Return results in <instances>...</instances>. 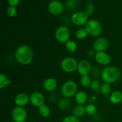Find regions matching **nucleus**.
<instances>
[{"mask_svg":"<svg viewBox=\"0 0 122 122\" xmlns=\"http://www.w3.org/2000/svg\"><path fill=\"white\" fill-rule=\"evenodd\" d=\"M80 82H81V85L83 86H87L91 84V79L88 75H84L81 77V79H80Z\"/></svg>","mask_w":122,"mask_h":122,"instance_id":"nucleus-23","label":"nucleus"},{"mask_svg":"<svg viewBox=\"0 0 122 122\" xmlns=\"http://www.w3.org/2000/svg\"><path fill=\"white\" fill-rule=\"evenodd\" d=\"M77 90V85L73 81H69L66 82L62 85L61 91L64 96L71 97L76 93Z\"/></svg>","mask_w":122,"mask_h":122,"instance_id":"nucleus-5","label":"nucleus"},{"mask_svg":"<svg viewBox=\"0 0 122 122\" xmlns=\"http://www.w3.org/2000/svg\"><path fill=\"white\" fill-rule=\"evenodd\" d=\"M33 51L30 46L27 45H22L17 48L15 52V57L17 60L24 64H29L33 58Z\"/></svg>","mask_w":122,"mask_h":122,"instance_id":"nucleus-1","label":"nucleus"},{"mask_svg":"<svg viewBox=\"0 0 122 122\" xmlns=\"http://www.w3.org/2000/svg\"><path fill=\"white\" fill-rule=\"evenodd\" d=\"M91 88L94 90H97L100 87V83L98 81L95 80V81H92L91 83Z\"/></svg>","mask_w":122,"mask_h":122,"instance_id":"nucleus-29","label":"nucleus"},{"mask_svg":"<svg viewBox=\"0 0 122 122\" xmlns=\"http://www.w3.org/2000/svg\"><path fill=\"white\" fill-rule=\"evenodd\" d=\"M69 101H67V100H65V99H63V100H61V101L59 102V107L61 108H65L69 106Z\"/></svg>","mask_w":122,"mask_h":122,"instance_id":"nucleus-28","label":"nucleus"},{"mask_svg":"<svg viewBox=\"0 0 122 122\" xmlns=\"http://www.w3.org/2000/svg\"><path fill=\"white\" fill-rule=\"evenodd\" d=\"M108 41L104 37H100L95 39L94 42V47L96 51H102L106 50L108 46Z\"/></svg>","mask_w":122,"mask_h":122,"instance_id":"nucleus-9","label":"nucleus"},{"mask_svg":"<svg viewBox=\"0 0 122 122\" xmlns=\"http://www.w3.org/2000/svg\"><path fill=\"white\" fill-rule=\"evenodd\" d=\"M86 108V112L89 115H92L96 112V107L94 104H88L87 105Z\"/></svg>","mask_w":122,"mask_h":122,"instance_id":"nucleus-25","label":"nucleus"},{"mask_svg":"<svg viewBox=\"0 0 122 122\" xmlns=\"http://www.w3.org/2000/svg\"><path fill=\"white\" fill-rule=\"evenodd\" d=\"M56 38L58 41L64 42L67 41L69 39L70 36V32L68 28L66 26H60L57 29L55 33Z\"/></svg>","mask_w":122,"mask_h":122,"instance_id":"nucleus-7","label":"nucleus"},{"mask_svg":"<svg viewBox=\"0 0 122 122\" xmlns=\"http://www.w3.org/2000/svg\"><path fill=\"white\" fill-rule=\"evenodd\" d=\"M50 11L53 14H58L63 10V5L59 1H52L48 5Z\"/></svg>","mask_w":122,"mask_h":122,"instance_id":"nucleus-11","label":"nucleus"},{"mask_svg":"<svg viewBox=\"0 0 122 122\" xmlns=\"http://www.w3.org/2000/svg\"><path fill=\"white\" fill-rule=\"evenodd\" d=\"M88 32L85 28H79L76 30V36L79 39H83L85 38L88 35Z\"/></svg>","mask_w":122,"mask_h":122,"instance_id":"nucleus-20","label":"nucleus"},{"mask_svg":"<svg viewBox=\"0 0 122 122\" xmlns=\"http://www.w3.org/2000/svg\"><path fill=\"white\" fill-rule=\"evenodd\" d=\"M30 100L33 105L40 107L42 105L44 104L45 98H44V95L41 93L35 92L31 94L30 96Z\"/></svg>","mask_w":122,"mask_h":122,"instance_id":"nucleus-12","label":"nucleus"},{"mask_svg":"<svg viewBox=\"0 0 122 122\" xmlns=\"http://www.w3.org/2000/svg\"><path fill=\"white\" fill-rule=\"evenodd\" d=\"M110 100L113 103L117 104L122 100V93L119 91H114L110 95Z\"/></svg>","mask_w":122,"mask_h":122,"instance_id":"nucleus-16","label":"nucleus"},{"mask_svg":"<svg viewBox=\"0 0 122 122\" xmlns=\"http://www.w3.org/2000/svg\"><path fill=\"white\" fill-rule=\"evenodd\" d=\"M66 46L67 49L70 51H74L76 50L77 48V45L75 41L72 40H69L67 41L66 42Z\"/></svg>","mask_w":122,"mask_h":122,"instance_id":"nucleus-22","label":"nucleus"},{"mask_svg":"<svg viewBox=\"0 0 122 122\" xmlns=\"http://www.w3.org/2000/svg\"><path fill=\"white\" fill-rule=\"evenodd\" d=\"M11 81L7 78L4 74H0V88H2L7 85H10Z\"/></svg>","mask_w":122,"mask_h":122,"instance_id":"nucleus-21","label":"nucleus"},{"mask_svg":"<svg viewBox=\"0 0 122 122\" xmlns=\"http://www.w3.org/2000/svg\"><path fill=\"white\" fill-rule=\"evenodd\" d=\"M101 76L106 83H112L119 79L120 76V71L116 67L108 66L104 68Z\"/></svg>","mask_w":122,"mask_h":122,"instance_id":"nucleus-2","label":"nucleus"},{"mask_svg":"<svg viewBox=\"0 0 122 122\" xmlns=\"http://www.w3.org/2000/svg\"><path fill=\"white\" fill-rule=\"evenodd\" d=\"M85 29L88 33L93 36H97L102 31L101 23L95 19H91L86 23Z\"/></svg>","mask_w":122,"mask_h":122,"instance_id":"nucleus-3","label":"nucleus"},{"mask_svg":"<svg viewBox=\"0 0 122 122\" xmlns=\"http://www.w3.org/2000/svg\"><path fill=\"white\" fill-rule=\"evenodd\" d=\"M7 12L8 15H10V16H14L16 14L17 9L14 6L10 5L7 8Z\"/></svg>","mask_w":122,"mask_h":122,"instance_id":"nucleus-26","label":"nucleus"},{"mask_svg":"<svg viewBox=\"0 0 122 122\" xmlns=\"http://www.w3.org/2000/svg\"><path fill=\"white\" fill-rule=\"evenodd\" d=\"M94 5H93L92 4L88 3L86 5V13H88V14H90V13H92V12L94 11Z\"/></svg>","mask_w":122,"mask_h":122,"instance_id":"nucleus-30","label":"nucleus"},{"mask_svg":"<svg viewBox=\"0 0 122 122\" xmlns=\"http://www.w3.org/2000/svg\"><path fill=\"white\" fill-rule=\"evenodd\" d=\"M15 103L19 106H23L26 104L29 101V97L27 94L21 93L19 94L15 97Z\"/></svg>","mask_w":122,"mask_h":122,"instance_id":"nucleus-14","label":"nucleus"},{"mask_svg":"<svg viewBox=\"0 0 122 122\" xmlns=\"http://www.w3.org/2000/svg\"><path fill=\"white\" fill-rule=\"evenodd\" d=\"M77 62L75 58L72 57H66L61 62L60 66L64 71L71 72L77 67Z\"/></svg>","mask_w":122,"mask_h":122,"instance_id":"nucleus-4","label":"nucleus"},{"mask_svg":"<svg viewBox=\"0 0 122 122\" xmlns=\"http://www.w3.org/2000/svg\"><path fill=\"white\" fill-rule=\"evenodd\" d=\"M57 81L54 78H48L44 82V86L47 91H52L57 86Z\"/></svg>","mask_w":122,"mask_h":122,"instance_id":"nucleus-15","label":"nucleus"},{"mask_svg":"<svg viewBox=\"0 0 122 122\" xmlns=\"http://www.w3.org/2000/svg\"><path fill=\"white\" fill-rule=\"evenodd\" d=\"M87 99V95L85 92L79 91L76 94L75 97L76 101L79 104H83L86 102Z\"/></svg>","mask_w":122,"mask_h":122,"instance_id":"nucleus-17","label":"nucleus"},{"mask_svg":"<svg viewBox=\"0 0 122 122\" xmlns=\"http://www.w3.org/2000/svg\"><path fill=\"white\" fill-rule=\"evenodd\" d=\"M63 122H80L76 116H69L64 118Z\"/></svg>","mask_w":122,"mask_h":122,"instance_id":"nucleus-27","label":"nucleus"},{"mask_svg":"<svg viewBox=\"0 0 122 122\" xmlns=\"http://www.w3.org/2000/svg\"><path fill=\"white\" fill-rule=\"evenodd\" d=\"M88 14L86 12L78 11L73 13L71 15V20L77 25H83L87 21Z\"/></svg>","mask_w":122,"mask_h":122,"instance_id":"nucleus-8","label":"nucleus"},{"mask_svg":"<svg viewBox=\"0 0 122 122\" xmlns=\"http://www.w3.org/2000/svg\"><path fill=\"white\" fill-rule=\"evenodd\" d=\"M91 66L87 60H82L80 61L77 65V70L80 74L84 76L87 75L91 70Z\"/></svg>","mask_w":122,"mask_h":122,"instance_id":"nucleus-10","label":"nucleus"},{"mask_svg":"<svg viewBox=\"0 0 122 122\" xmlns=\"http://www.w3.org/2000/svg\"><path fill=\"white\" fill-rule=\"evenodd\" d=\"M13 120L16 122H24L27 117V113L25 108L18 106L15 107L12 113Z\"/></svg>","mask_w":122,"mask_h":122,"instance_id":"nucleus-6","label":"nucleus"},{"mask_svg":"<svg viewBox=\"0 0 122 122\" xmlns=\"http://www.w3.org/2000/svg\"><path fill=\"white\" fill-rule=\"evenodd\" d=\"M39 112L42 116L47 117L50 115V108L46 105L43 104L39 107Z\"/></svg>","mask_w":122,"mask_h":122,"instance_id":"nucleus-19","label":"nucleus"},{"mask_svg":"<svg viewBox=\"0 0 122 122\" xmlns=\"http://www.w3.org/2000/svg\"><path fill=\"white\" fill-rule=\"evenodd\" d=\"M86 113V108L83 106H77L73 110V113L75 116H82Z\"/></svg>","mask_w":122,"mask_h":122,"instance_id":"nucleus-18","label":"nucleus"},{"mask_svg":"<svg viewBox=\"0 0 122 122\" xmlns=\"http://www.w3.org/2000/svg\"><path fill=\"white\" fill-rule=\"evenodd\" d=\"M19 0H8V2L12 6L17 5L19 3Z\"/></svg>","mask_w":122,"mask_h":122,"instance_id":"nucleus-31","label":"nucleus"},{"mask_svg":"<svg viewBox=\"0 0 122 122\" xmlns=\"http://www.w3.org/2000/svg\"><path fill=\"white\" fill-rule=\"evenodd\" d=\"M95 59L99 63L102 64H108L111 60L109 55L103 51L98 52L95 55Z\"/></svg>","mask_w":122,"mask_h":122,"instance_id":"nucleus-13","label":"nucleus"},{"mask_svg":"<svg viewBox=\"0 0 122 122\" xmlns=\"http://www.w3.org/2000/svg\"><path fill=\"white\" fill-rule=\"evenodd\" d=\"M111 90V87L109 83H105L101 86V92L103 95H107L110 93Z\"/></svg>","mask_w":122,"mask_h":122,"instance_id":"nucleus-24","label":"nucleus"}]
</instances>
